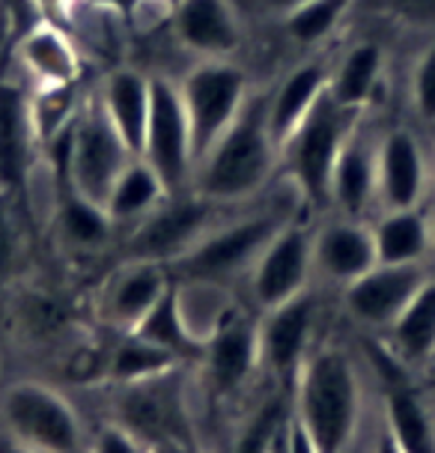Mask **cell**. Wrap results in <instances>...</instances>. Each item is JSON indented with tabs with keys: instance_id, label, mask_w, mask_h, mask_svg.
<instances>
[{
	"instance_id": "obj_34",
	"label": "cell",
	"mask_w": 435,
	"mask_h": 453,
	"mask_svg": "<svg viewBox=\"0 0 435 453\" xmlns=\"http://www.w3.org/2000/svg\"><path fill=\"white\" fill-rule=\"evenodd\" d=\"M408 104L417 123L435 128V42L424 45L408 72Z\"/></svg>"
},
{
	"instance_id": "obj_20",
	"label": "cell",
	"mask_w": 435,
	"mask_h": 453,
	"mask_svg": "<svg viewBox=\"0 0 435 453\" xmlns=\"http://www.w3.org/2000/svg\"><path fill=\"white\" fill-rule=\"evenodd\" d=\"M15 66L30 87H66L80 78V51L75 36L57 21L39 19L15 42Z\"/></svg>"
},
{
	"instance_id": "obj_19",
	"label": "cell",
	"mask_w": 435,
	"mask_h": 453,
	"mask_svg": "<svg viewBox=\"0 0 435 453\" xmlns=\"http://www.w3.org/2000/svg\"><path fill=\"white\" fill-rule=\"evenodd\" d=\"M376 263L370 221L332 215L328 221L313 224V272L319 278L343 289L367 274Z\"/></svg>"
},
{
	"instance_id": "obj_25",
	"label": "cell",
	"mask_w": 435,
	"mask_h": 453,
	"mask_svg": "<svg viewBox=\"0 0 435 453\" xmlns=\"http://www.w3.org/2000/svg\"><path fill=\"white\" fill-rule=\"evenodd\" d=\"M376 260L385 265H421L432 254L430 212L424 206L385 209L370 221Z\"/></svg>"
},
{
	"instance_id": "obj_13",
	"label": "cell",
	"mask_w": 435,
	"mask_h": 453,
	"mask_svg": "<svg viewBox=\"0 0 435 453\" xmlns=\"http://www.w3.org/2000/svg\"><path fill=\"white\" fill-rule=\"evenodd\" d=\"M432 185V165L421 134L412 126H382L378 132L376 212L424 206Z\"/></svg>"
},
{
	"instance_id": "obj_32",
	"label": "cell",
	"mask_w": 435,
	"mask_h": 453,
	"mask_svg": "<svg viewBox=\"0 0 435 453\" xmlns=\"http://www.w3.org/2000/svg\"><path fill=\"white\" fill-rule=\"evenodd\" d=\"M289 415H293V409H286L284 391L265 396L260 406L239 424L230 453H271L286 430Z\"/></svg>"
},
{
	"instance_id": "obj_29",
	"label": "cell",
	"mask_w": 435,
	"mask_h": 453,
	"mask_svg": "<svg viewBox=\"0 0 435 453\" xmlns=\"http://www.w3.org/2000/svg\"><path fill=\"white\" fill-rule=\"evenodd\" d=\"M358 4L361 0H308L298 10L286 12L284 19H278V27L289 45L310 54L332 42Z\"/></svg>"
},
{
	"instance_id": "obj_17",
	"label": "cell",
	"mask_w": 435,
	"mask_h": 453,
	"mask_svg": "<svg viewBox=\"0 0 435 453\" xmlns=\"http://www.w3.org/2000/svg\"><path fill=\"white\" fill-rule=\"evenodd\" d=\"M426 280V265H385L376 263L367 274L343 287V307L349 319L370 331H388L402 307Z\"/></svg>"
},
{
	"instance_id": "obj_2",
	"label": "cell",
	"mask_w": 435,
	"mask_h": 453,
	"mask_svg": "<svg viewBox=\"0 0 435 453\" xmlns=\"http://www.w3.org/2000/svg\"><path fill=\"white\" fill-rule=\"evenodd\" d=\"M293 411L319 453H346L361 418V376L340 343H317L293 379Z\"/></svg>"
},
{
	"instance_id": "obj_37",
	"label": "cell",
	"mask_w": 435,
	"mask_h": 453,
	"mask_svg": "<svg viewBox=\"0 0 435 453\" xmlns=\"http://www.w3.org/2000/svg\"><path fill=\"white\" fill-rule=\"evenodd\" d=\"M15 245H19V233H15L10 194L0 191V280H4V274L10 272L15 263Z\"/></svg>"
},
{
	"instance_id": "obj_45",
	"label": "cell",
	"mask_w": 435,
	"mask_h": 453,
	"mask_svg": "<svg viewBox=\"0 0 435 453\" xmlns=\"http://www.w3.org/2000/svg\"><path fill=\"white\" fill-rule=\"evenodd\" d=\"M286 433V430H284ZM271 453H284V435H280V441H278V448L275 450H271Z\"/></svg>"
},
{
	"instance_id": "obj_27",
	"label": "cell",
	"mask_w": 435,
	"mask_h": 453,
	"mask_svg": "<svg viewBox=\"0 0 435 453\" xmlns=\"http://www.w3.org/2000/svg\"><path fill=\"white\" fill-rule=\"evenodd\" d=\"M132 334H138L147 340V343L158 346V349H164L167 355H173L185 367H195L200 361V355H203V340L195 337V331L188 328V322L182 317L179 287H176V280L164 289V296L152 304V311L147 317L132 328Z\"/></svg>"
},
{
	"instance_id": "obj_9",
	"label": "cell",
	"mask_w": 435,
	"mask_h": 453,
	"mask_svg": "<svg viewBox=\"0 0 435 453\" xmlns=\"http://www.w3.org/2000/svg\"><path fill=\"white\" fill-rule=\"evenodd\" d=\"M200 367L206 396L224 403L245 391L256 370L263 367L260 352V311H248L245 304H233L221 322L203 340V355L195 364Z\"/></svg>"
},
{
	"instance_id": "obj_30",
	"label": "cell",
	"mask_w": 435,
	"mask_h": 453,
	"mask_svg": "<svg viewBox=\"0 0 435 453\" xmlns=\"http://www.w3.org/2000/svg\"><path fill=\"white\" fill-rule=\"evenodd\" d=\"M54 221H57L60 239L66 242L72 250H80V254H90V250L104 248L117 230L108 209L90 197H84V194L72 191L69 185H66V191H63V197L57 200Z\"/></svg>"
},
{
	"instance_id": "obj_3",
	"label": "cell",
	"mask_w": 435,
	"mask_h": 453,
	"mask_svg": "<svg viewBox=\"0 0 435 453\" xmlns=\"http://www.w3.org/2000/svg\"><path fill=\"white\" fill-rule=\"evenodd\" d=\"M308 212L295 206L289 209L284 200L265 206L233 209L221 224H215L203 239L185 257L167 265L173 280H197L215 283V287H230L239 278H248L256 257L263 254L271 236L284 226L289 218Z\"/></svg>"
},
{
	"instance_id": "obj_24",
	"label": "cell",
	"mask_w": 435,
	"mask_h": 453,
	"mask_svg": "<svg viewBox=\"0 0 435 453\" xmlns=\"http://www.w3.org/2000/svg\"><path fill=\"white\" fill-rule=\"evenodd\" d=\"M102 111L114 123L126 147L141 156L143 134H147L149 119V102H152V75L134 66H114L102 78L95 90Z\"/></svg>"
},
{
	"instance_id": "obj_40",
	"label": "cell",
	"mask_w": 435,
	"mask_h": 453,
	"mask_svg": "<svg viewBox=\"0 0 435 453\" xmlns=\"http://www.w3.org/2000/svg\"><path fill=\"white\" fill-rule=\"evenodd\" d=\"M72 4H75V0H34V6L48 21H57L63 12L72 10Z\"/></svg>"
},
{
	"instance_id": "obj_39",
	"label": "cell",
	"mask_w": 435,
	"mask_h": 453,
	"mask_svg": "<svg viewBox=\"0 0 435 453\" xmlns=\"http://www.w3.org/2000/svg\"><path fill=\"white\" fill-rule=\"evenodd\" d=\"M301 4H308V0H256V6H260L263 15H269V19H284L286 12L298 10Z\"/></svg>"
},
{
	"instance_id": "obj_1",
	"label": "cell",
	"mask_w": 435,
	"mask_h": 453,
	"mask_svg": "<svg viewBox=\"0 0 435 453\" xmlns=\"http://www.w3.org/2000/svg\"><path fill=\"white\" fill-rule=\"evenodd\" d=\"M269 90H254L233 126L197 161L191 191L221 206H248L280 176V147L269 128Z\"/></svg>"
},
{
	"instance_id": "obj_33",
	"label": "cell",
	"mask_w": 435,
	"mask_h": 453,
	"mask_svg": "<svg viewBox=\"0 0 435 453\" xmlns=\"http://www.w3.org/2000/svg\"><path fill=\"white\" fill-rule=\"evenodd\" d=\"M385 426L406 453H435V435L426 409L412 391H391Z\"/></svg>"
},
{
	"instance_id": "obj_42",
	"label": "cell",
	"mask_w": 435,
	"mask_h": 453,
	"mask_svg": "<svg viewBox=\"0 0 435 453\" xmlns=\"http://www.w3.org/2000/svg\"><path fill=\"white\" fill-rule=\"evenodd\" d=\"M376 453H406L397 444V439L391 435L388 426H382V433H378V441H376Z\"/></svg>"
},
{
	"instance_id": "obj_21",
	"label": "cell",
	"mask_w": 435,
	"mask_h": 453,
	"mask_svg": "<svg viewBox=\"0 0 435 453\" xmlns=\"http://www.w3.org/2000/svg\"><path fill=\"white\" fill-rule=\"evenodd\" d=\"M334 54L325 48L304 54L293 69L280 75L275 90H269L265 111H269V128L275 134L278 147H284L289 134L295 132L298 123L308 117V111L317 104V99L328 90V78H332Z\"/></svg>"
},
{
	"instance_id": "obj_26",
	"label": "cell",
	"mask_w": 435,
	"mask_h": 453,
	"mask_svg": "<svg viewBox=\"0 0 435 453\" xmlns=\"http://www.w3.org/2000/svg\"><path fill=\"white\" fill-rule=\"evenodd\" d=\"M388 349L402 364H424L435 355V274H426L421 289L385 331Z\"/></svg>"
},
{
	"instance_id": "obj_22",
	"label": "cell",
	"mask_w": 435,
	"mask_h": 453,
	"mask_svg": "<svg viewBox=\"0 0 435 453\" xmlns=\"http://www.w3.org/2000/svg\"><path fill=\"white\" fill-rule=\"evenodd\" d=\"M388 84V48L378 39L364 36L334 54L328 93L349 111H378L376 102Z\"/></svg>"
},
{
	"instance_id": "obj_6",
	"label": "cell",
	"mask_w": 435,
	"mask_h": 453,
	"mask_svg": "<svg viewBox=\"0 0 435 453\" xmlns=\"http://www.w3.org/2000/svg\"><path fill=\"white\" fill-rule=\"evenodd\" d=\"M233 209L239 206L212 203V200L200 197L195 191L167 194L143 221L128 226L123 242V260H149L171 265L188 254Z\"/></svg>"
},
{
	"instance_id": "obj_46",
	"label": "cell",
	"mask_w": 435,
	"mask_h": 453,
	"mask_svg": "<svg viewBox=\"0 0 435 453\" xmlns=\"http://www.w3.org/2000/svg\"><path fill=\"white\" fill-rule=\"evenodd\" d=\"M432 182H435V165H432Z\"/></svg>"
},
{
	"instance_id": "obj_36",
	"label": "cell",
	"mask_w": 435,
	"mask_h": 453,
	"mask_svg": "<svg viewBox=\"0 0 435 453\" xmlns=\"http://www.w3.org/2000/svg\"><path fill=\"white\" fill-rule=\"evenodd\" d=\"M93 453H152L147 441H141L132 430L117 420H108L93 439Z\"/></svg>"
},
{
	"instance_id": "obj_4",
	"label": "cell",
	"mask_w": 435,
	"mask_h": 453,
	"mask_svg": "<svg viewBox=\"0 0 435 453\" xmlns=\"http://www.w3.org/2000/svg\"><path fill=\"white\" fill-rule=\"evenodd\" d=\"M358 119L361 111L343 108L325 90L280 147V176L298 191L308 212H328L337 156Z\"/></svg>"
},
{
	"instance_id": "obj_10",
	"label": "cell",
	"mask_w": 435,
	"mask_h": 453,
	"mask_svg": "<svg viewBox=\"0 0 435 453\" xmlns=\"http://www.w3.org/2000/svg\"><path fill=\"white\" fill-rule=\"evenodd\" d=\"M141 158L156 170L167 194L191 191L195 180V143L176 78L152 75V102Z\"/></svg>"
},
{
	"instance_id": "obj_38",
	"label": "cell",
	"mask_w": 435,
	"mask_h": 453,
	"mask_svg": "<svg viewBox=\"0 0 435 453\" xmlns=\"http://www.w3.org/2000/svg\"><path fill=\"white\" fill-rule=\"evenodd\" d=\"M284 453H319L313 448L308 430L301 426V420L295 418V411L286 420V433H284Z\"/></svg>"
},
{
	"instance_id": "obj_16",
	"label": "cell",
	"mask_w": 435,
	"mask_h": 453,
	"mask_svg": "<svg viewBox=\"0 0 435 453\" xmlns=\"http://www.w3.org/2000/svg\"><path fill=\"white\" fill-rule=\"evenodd\" d=\"M171 30L176 45L195 60H236L245 48V24L233 0H179Z\"/></svg>"
},
{
	"instance_id": "obj_15",
	"label": "cell",
	"mask_w": 435,
	"mask_h": 453,
	"mask_svg": "<svg viewBox=\"0 0 435 453\" xmlns=\"http://www.w3.org/2000/svg\"><path fill=\"white\" fill-rule=\"evenodd\" d=\"M317 322L319 302L310 289L260 313L263 370H269L280 382L295 379L298 367H301L310 349L317 346Z\"/></svg>"
},
{
	"instance_id": "obj_28",
	"label": "cell",
	"mask_w": 435,
	"mask_h": 453,
	"mask_svg": "<svg viewBox=\"0 0 435 453\" xmlns=\"http://www.w3.org/2000/svg\"><path fill=\"white\" fill-rule=\"evenodd\" d=\"M164 197H167V188L161 185L156 170L141 156H134L123 167V173L117 176L114 188H111L108 200H104V209H108L114 226H126L128 230V226L143 221Z\"/></svg>"
},
{
	"instance_id": "obj_43",
	"label": "cell",
	"mask_w": 435,
	"mask_h": 453,
	"mask_svg": "<svg viewBox=\"0 0 435 453\" xmlns=\"http://www.w3.org/2000/svg\"><path fill=\"white\" fill-rule=\"evenodd\" d=\"M147 4H156V6H161V10L173 12V6L179 4V0H147Z\"/></svg>"
},
{
	"instance_id": "obj_35",
	"label": "cell",
	"mask_w": 435,
	"mask_h": 453,
	"mask_svg": "<svg viewBox=\"0 0 435 453\" xmlns=\"http://www.w3.org/2000/svg\"><path fill=\"white\" fill-rule=\"evenodd\" d=\"M376 12L406 30H421L432 34L435 30V0H373Z\"/></svg>"
},
{
	"instance_id": "obj_31",
	"label": "cell",
	"mask_w": 435,
	"mask_h": 453,
	"mask_svg": "<svg viewBox=\"0 0 435 453\" xmlns=\"http://www.w3.org/2000/svg\"><path fill=\"white\" fill-rule=\"evenodd\" d=\"M173 367H185V364H179L173 355H167L164 349H158V346L147 343L143 337L132 334V331H123V334H119L117 346L108 355V364H104L108 379L114 385L143 382V379L161 376Z\"/></svg>"
},
{
	"instance_id": "obj_18",
	"label": "cell",
	"mask_w": 435,
	"mask_h": 453,
	"mask_svg": "<svg viewBox=\"0 0 435 453\" xmlns=\"http://www.w3.org/2000/svg\"><path fill=\"white\" fill-rule=\"evenodd\" d=\"M36 150L27 81L21 75H0V191L12 194L30 182Z\"/></svg>"
},
{
	"instance_id": "obj_14",
	"label": "cell",
	"mask_w": 435,
	"mask_h": 453,
	"mask_svg": "<svg viewBox=\"0 0 435 453\" xmlns=\"http://www.w3.org/2000/svg\"><path fill=\"white\" fill-rule=\"evenodd\" d=\"M378 132L376 111L361 113V119L346 137L332 173L328 212L343 218L367 221L376 212V185H378Z\"/></svg>"
},
{
	"instance_id": "obj_41",
	"label": "cell",
	"mask_w": 435,
	"mask_h": 453,
	"mask_svg": "<svg viewBox=\"0 0 435 453\" xmlns=\"http://www.w3.org/2000/svg\"><path fill=\"white\" fill-rule=\"evenodd\" d=\"M152 453H200L195 441H167V444H156Z\"/></svg>"
},
{
	"instance_id": "obj_12",
	"label": "cell",
	"mask_w": 435,
	"mask_h": 453,
	"mask_svg": "<svg viewBox=\"0 0 435 453\" xmlns=\"http://www.w3.org/2000/svg\"><path fill=\"white\" fill-rule=\"evenodd\" d=\"M182 370L185 367H173L143 382L119 385L117 424L132 430L149 448L167 441H195L182 394Z\"/></svg>"
},
{
	"instance_id": "obj_23",
	"label": "cell",
	"mask_w": 435,
	"mask_h": 453,
	"mask_svg": "<svg viewBox=\"0 0 435 453\" xmlns=\"http://www.w3.org/2000/svg\"><path fill=\"white\" fill-rule=\"evenodd\" d=\"M173 278L167 265L149 260H123L114 272L102 296V317L108 326H114L119 334L132 331L152 311V304L164 296Z\"/></svg>"
},
{
	"instance_id": "obj_7",
	"label": "cell",
	"mask_w": 435,
	"mask_h": 453,
	"mask_svg": "<svg viewBox=\"0 0 435 453\" xmlns=\"http://www.w3.org/2000/svg\"><path fill=\"white\" fill-rule=\"evenodd\" d=\"M0 418L24 453H84L78 411L60 391L42 382L6 388Z\"/></svg>"
},
{
	"instance_id": "obj_44",
	"label": "cell",
	"mask_w": 435,
	"mask_h": 453,
	"mask_svg": "<svg viewBox=\"0 0 435 453\" xmlns=\"http://www.w3.org/2000/svg\"><path fill=\"white\" fill-rule=\"evenodd\" d=\"M430 239H432V254H435V209L430 212Z\"/></svg>"
},
{
	"instance_id": "obj_8",
	"label": "cell",
	"mask_w": 435,
	"mask_h": 453,
	"mask_svg": "<svg viewBox=\"0 0 435 453\" xmlns=\"http://www.w3.org/2000/svg\"><path fill=\"white\" fill-rule=\"evenodd\" d=\"M134 158L126 147L108 113L95 96L84 99L75 123L69 128V152H66V185L72 191L84 194L104 206L111 188L123 167Z\"/></svg>"
},
{
	"instance_id": "obj_11",
	"label": "cell",
	"mask_w": 435,
	"mask_h": 453,
	"mask_svg": "<svg viewBox=\"0 0 435 453\" xmlns=\"http://www.w3.org/2000/svg\"><path fill=\"white\" fill-rule=\"evenodd\" d=\"M313 224L295 215L280 226L248 272V296L260 313L310 289L313 278Z\"/></svg>"
},
{
	"instance_id": "obj_5",
	"label": "cell",
	"mask_w": 435,
	"mask_h": 453,
	"mask_svg": "<svg viewBox=\"0 0 435 453\" xmlns=\"http://www.w3.org/2000/svg\"><path fill=\"white\" fill-rule=\"evenodd\" d=\"M176 87L188 113L195 161L227 132L254 93L251 75L236 60H195L176 78Z\"/></svg>"
}]
</instances>
